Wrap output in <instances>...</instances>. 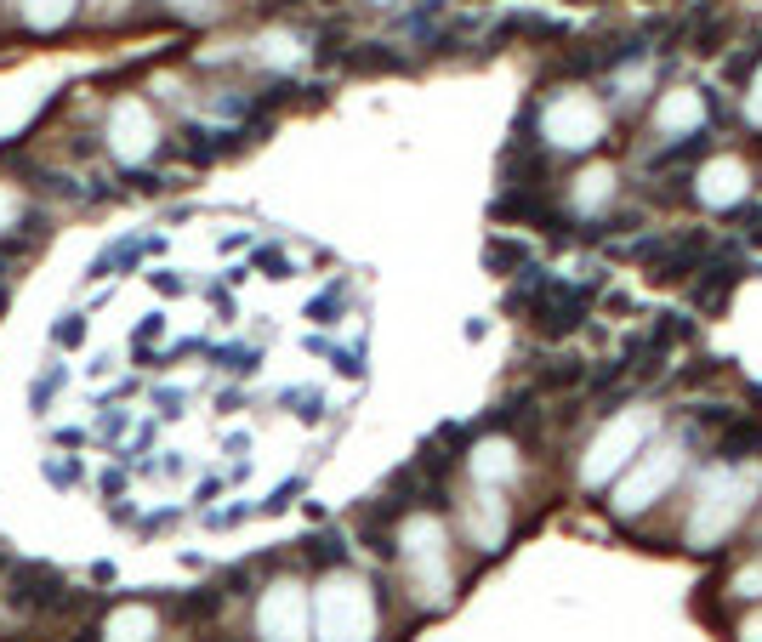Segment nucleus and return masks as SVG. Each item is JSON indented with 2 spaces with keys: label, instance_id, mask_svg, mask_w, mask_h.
<instances>
[{
  "label": "nucleus",
  "instance_id": "f03ea898",
  "mask_svg": "<svg viewBox=\"0 0 762 642\" xmlns=\"http://www.w3.org/2000/svg\"><path fill=\"white\" fill-rule=\"evenodd\" d=\"M0 597H6V608H17V614H57L63 597H69V580H63V569L46 563V558H12L6 580H0Z\"/></svg>",
  "mask_w": 762,
  "mask_h": 642
},
{
  "label": "nucleus",
  "instance_id": "423d86ee",
  "mask_svg": "<svg viewBox=\"0 0 762 642\" xmlns=\"http://www.w3.org/2000/svg\"><path fill=\"white\" fill-rule=\"evenodd\" d=\"M581 381H586V358H546L535 370L541 393H569V387H581Z\"/></svg>",
  "mask_w": 762,
  "mask_h": 642
},
{
  "label": "nucleus",
  "instance_id": "bb28decb",
  "mask_svg": "<svg viewBox=\"0 0 762 642\" xmlns=\"http://www.w3.org/2000/svg\"><path fill=\"white\" fill-rule=\"evenodd\" d=\"M154 404H160V415H177L182 410V393H154Z\"/></svg>",
  "mask_w": 762,
  "mask_h": 642
},
{
  "label": "nucleus",
  "instance_id": "f8f14e48",
  "mask_svg": "<svg viewBox=\"0 0 762 642\" xmlns=\"http://www.w3.org/2000/svg\"><path fill=\"white\" fill-rule=\"evenodd\" d=\"M347 307V285H330L325 296H313V302H308V318H313V325H336V313H342Z\"/></svg>",
  "mask_w": 762,
  "mask_h": 642
},
{
  "label": "nucleus",
  "instance_id": "b1692460",
  "mask_svg": "<svg viewBox=\"0 0 762 642\" xmlns=\"http://www.w3.org/2000/svg\"><path fill=\"white\" fill-rule=\"evenodd\" d=\"M245 518H250V506H228V511H210L205 523H210V529H234V523H245Z\"/></svg>",
  "mask_w": 762,
  "mask_h": 642
},
{
  "label": "nucleus",
  "instance_id": "f3484780",
  "mask_svg": "<svg viewBox=\"0 0 762 642\" xmlns=\"http://www.w3.org/2000/svg\"><path fill=\"white\" fill-rule=\"evenodd\" d=\"M728 17H717V24H706L700 34H694V52H700V57H717V52H723V40H728Z\"/></svg>",
  "mask_w": 762,
  "mask_h": 642
},
{
  "label": "nucleus",
  "instance_id": "cd10ccee",
  "mask_svg": "<svg viewBox=\"0 0 762 642\" xmlns=\"http://www.w3.org/2000/svg\"><path fill=\"white\" fill-rule=\"evenodd\" d=\"M57 443H63V449H80V443H86V433H80V426H63Z\"/></svg>",
  "mask_w": 762,
  "mask_h": 642
},
{
  "label": "nucleus",
  "instance_id": "20e7f679",
  "mask_svg": "<svg viewBox=\"0 0 762 642\" xmlns=\"http://www.w3.org/2000/svg\"><path fill=\"white\" fill-rule=\"evenodd\" d=\"M751 455H762V421L751 415V421H728V433H723V443H717V466H739V461H751Z\"/></svg>",
  "mask_w": 762,
  "mask_h": 642
},
{
  "label": "nucleus",
  "instance_id": "f257e3e1",
  "mask_svg": "<svg viewBox=\"0 0 762 642\" xmlns=\"http://www.w3.org/2000/svg\"><path fill=\"white\" fill-rule=\"evenodd\" d=\"M706 245L711 239L700 228H677V233H649V239H638V245H620L615 256H638L649 285H677V279H689V273L700 268Z\"/></svg>",
  "mask_w": 762,
  "mask_h": 642
},
{
  "label": "nucleus",
  "instance_id": "a878e982",
  "mask_svg": "<svg viewBox=\"0 0 762 642\" xmlns=\"http://www.w3.org/2000/svg\"><path fill=\"white\" fill-rule=\"evenodd\" d=\"M120 433H125V415L109 410V415H103V426H97V438H120Z\"/></svg>",
  "mask_w": 762,
  "mask_h": 642
},
{
  "label": "nucleus",
  "instance_id": "6ab92c4d",
  "mask_svg": "<svg viewBox=\"0 0 762 642\" xmlns=\"http://www.w3.org/2000/svg\"><path fill=\"white\" fill-rule=\"evenodd\" d=\"M325 358L336 364V370H342V375H365V353H358V347H325Z\"/></svg>",
  "mask_w": 762,
  "mask_h": 642
},
{
  "label": "nucleus",
  "instance_id": "6e6552de",
  "mask_svg": "<svg viewBox=\"0 0 762 642\" xmlns=\"http://www.w3.org/2000/svg\"><path fill=\"white\" fill-rule=\"evenodd\" d=\"M308 563H313V569H342V563H347V534H342V529L313 534V540H308Z\"/></svg>",
  "mask_w": 762,
  "mask_h": 642
},
{
  "label": "nucleus",
  "instance_id": "0eeeda50",
  "mask_svg": "<svg viewBox=\"0 0 762 642\" xmlns=\"http://www.w3.org/2000/svg\"><path fill=\"white\" fill-rule=\"evenodd\" d=\"M546 285H552V273H546V268H535V262H523L518 285L506 290V313H529V307H535V296H541Z\"/></svg>",
  "mask_w": 762,
  "mask_h": 642
},
{
  "label": "nucleus",
  "instance_id": "ddd939ff",
  "mask_svg": "<svg viewBox=\"0 0 762 642\" xmlns=\"http://www.w3.org/2000/svg\"><path fill=\"white\" fill-rule=\"evenodd\" d=\"M63 381H69V370H63V364H52V370H40V375H34V387H29V404H34V410H46V404L63 393Z\"/></svg>",
  "mask_w": 762,
  "mask_h": 642
},
{
  "label": "nucleus",
  "instance_id": "dca6fc26",
  "mask_svg": "<svg viewBox=\"0 0 762 642\" xmlns=\"http://www.w3.org/2000/svg\"><path fill=\"white\" fill-rule=\"evenodd\" d=\"M46 483H52V489H74V483H80V461H74V455H52V461H46Z\"/></svg>",
  "mask_w": 762,
  "mask_h": 642
},
{
  "label": "nucleus",
  "instance_id": "9b49d317",
  "mask_svg": "<svg viewBox=\"0 0 762 642\" xmlns=\"http://www.w3.org/2000/svg\"><path fill=\"white\" fill-rule=\"evenodd\" d=\"M210 358H217L228 375H257V364H262V353L257 347H239V341H234V347H217Z\"/></svg>",
  "mask_w": 762,
  "mask_h": 642
},
{
  "label": "nucleus",
  "instance_id": "a211bd4d",
  "mask_svg": "<svg viewBox=\"0 0 762 642\" xmlns=\"http://www.w3.org/2000/svg\"><path fill=\"white\" fill-rule=\"evenodd\" d=\"M296 495H302V478H290V483H279V489H273V495L257 506L262 511V518H279V511H290L296 506Z\"/></svg>",
  "mask_w": 762,
  "mask_h": 642
},
{
  "label": "nucleus",
  "instance_id": "c85d7f7f",
  "mask_svg": "<svg viewBox=\"0 0 762 642\" xmlns=\"http://www.w3.org/2000/svg\"><path fill=\"white\" fill-rule=\"evenodd\" d=\"M6 569H12V551H6V546H0V574H6Z\"/></svg>",
  "mask_w": 762,
  "mask_h": 642
},
{
  "label": "nucleus",
  "instance_id": "1a4fd4ad",
  "mask_svg": "<svg viewBox=\"0 0 762 642\" xmlns=\"http://www.w3.org/2000/svg\"><path fill=\"white\" fill-rule=\"evenodd\" d=\"M654 341H660V347L671 353L677 347V341H694V318L689 313H660V318H654V330H649Z\"/></svg>",
  "mask_w": 762,
  "mask_h": 642
},
{
  "label": "nucleus",
  "instance_id": "39448f33",
  "mask_svg": "<svg viewBox=\"0 0 762 642\" xmlns=\"http://www.w3.org/2000/svg\"><path fill=\"white\" fill-rule=\"evenodd\" d=\"M342 63H347V69H358V74H387V69H410V57H405V52H393L387 40H365V46L342 52Z\"/></svg>",
  "mask_w": 762,
  "mask_h": 642
},
{
  "label": "nucleus",
  "instance_id": "393cba45",
  "mask_svg": "<svg viewBox=\"0 0 762 642\" xmlns=\"http://www.w3.org/2000/svg\"><path fill=\"white\" fill-rule=\"evenodd\" d=\"M160 330H165V318H160V313H148V318H142V330H137V347H154Z\"/></svg>",
  "mask_w": 762,
  "mask_h": 642
},
{
  "label": "nucleus",
  "instance_id": "412c9836",
  "mask_svg": "<svg viewBox=\"0 0 762 642\" xmlns=\"http://www.w3.org/2000/svg\"><path fill=\"white\" fill-rule=\"evenodd\" d=\"M734 222L751 245H762V205H734Z\"/></svg>",
  "mask_w": 762,
  "mask_h": 642
},
{
  "label": "nucleus",
  "instance_id": "aec40b11",
  "mask_svg": "<svg viewBox=\"0 0 762 642\" xmlns=\"http://www.w3.org/2000/svg\"><path fill=\"white\" fill-rule=\"evenodd\" d=\"M257 268L268 273V279H290V262H285L279 245H262V250H257Z\"/></svg>",
  "mask_w": 762,
  "mask_h": 642
},
{
  "label": "nucleus",
  "instance_id": "5701e85b",
  "mask_svg": "<svg viewBox=\"0 0 762 642\" xmlns=\"http://www.w3.org/2000/svg\"><path fill=\"white\" fill-rule=\"evenodd\" d=\"M97 489H103L109 501H120V495H125V466H109V472L97 478Z\"/></svg>",
  "mask_w": 762,
  "mask_h": 642
},
{
  "label": "nucleus",
  "instance_id": "4468645a",
  "mask_svg": "<svg viewBox=\"0 0 762 642\" xmlns=\"http://www.w3.org/2000/svg\"><path fill=\"white\" fill-rule=\"evenodd\" d=\"M484 262H490V268H523V262H529V250H523L518 239H490Z\"/></svg>",
  "mask_w": 762,
  "mask_h": 642
},
{
  "label": "nucleus",
  "instance_id": "7ed1b4c3",
  "mask_svg": "<svg viewBox=\"0 0 762 642\" xmlns=\"http://www.w3.org/2000/svg\"><path fill=\"white\" fill-rule=\"evenodd\" d=\"M591 296H598V279H586V285H546L535 296V307H529L523 318L535 325L541 341H563V336H575L586 325V313H591Z\"/></svg>",
  "mask_w": 762,
  "mask_h": 642
},
{
  "label": "nucleus",
  "instance_id": "9d476101",
  "mask_svg": "<svg viewBox=\"0 0 762 642\" xmlns=\"http://www.w3.org/2000/svg\"><path fill=\"white\" fill-rule=\"evenodd\" d=\"M279 404H285V410H290L296 421H308V426L325 415V398L313 393V387H285V393H279Z\"/></svg>",
  "mask_w": 762,
  "mask_h": 642
},
{
  "label": "nucleus",
  "instance_id": "2eb2a0df",
  "mask_svg": "<svg viewBox=\"0 0 762 642\" xmlns=\"http://www.w3.org/2000/svg\"><path fill=\"white\" fill-rule=\"evenodd\" d=\"M52 341L57 347H80V341H86V313H63L52 325Z\"/></svg>",
  "mask_w": 762,
  "mask_h": 642
},
{
  "label": "nucleus",
  "instance_id": "4be33fe9",
  "mask_svg": "<svg viewBox=\"0 0 762 642\" xmlns=\"http://www.w3.org/2000/svg\"><path fill=\"white\" fill-rule=\"evenodd\" d=\"M148 285H154L160 296H182V279H177L171 268H154V273H148Z\"/></svg>",
  "mask_w": 762,
  "mask_h": 642
}]
</instances>
